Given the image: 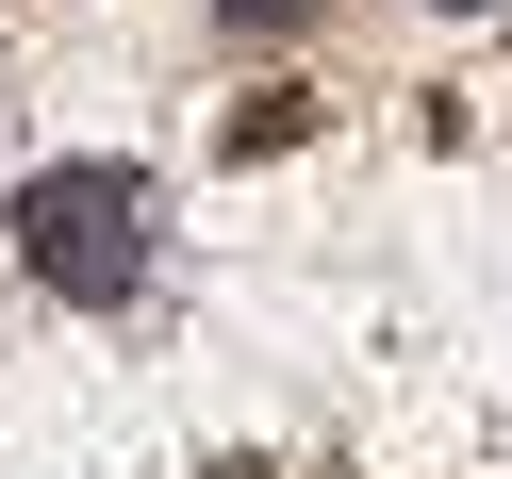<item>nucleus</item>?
Masks as SVG:
<instances>
[{"label": "nucleus", "mask_w": 512, "mask_h": 479, "mask_svg": "<svg viewBox=\"0 0 512 479\" xmlns=\"http://www.w3.org/2000/svg\"><path fill=\"white\" fill-rule=\"evenodd\" d=\"M17 265H34L67 314H116L149 281V182L133 166H34L17 182Z\"/></svg>", "instance_id": "nucleus-1"}, {"label": "nucleus", "mask_w": 512, "mask_h": 479, "mask_svg": "<svg viewBox=\"0 0 512 479\" xmlns=\"http://www.w3.org/2000/svg\"><path fill=\"white\" fill-rule=\"evenodd\" d=\"M430 17H496V0H430Z\"/></svg>", "instance_id": "nucleus-2"}, {"label": "nucleus", "mask_w": 512, "mask_h": 479, "mask_svg": "<svg viewBox=\"0 0 512 479\" xmlns=\"http://www.w3.org/2000/svg\"><path fill=\"white\" fill-rule=\"evenodd\" d=\"M215 479H248V463H215Z\"/></svg>", "instance_id": "nucleus-3"}]
</instances>
